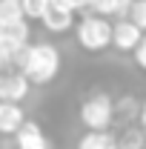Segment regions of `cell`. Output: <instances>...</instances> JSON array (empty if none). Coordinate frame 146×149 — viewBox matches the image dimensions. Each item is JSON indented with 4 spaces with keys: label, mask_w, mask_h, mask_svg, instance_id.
I'll return each instance as SVG.
<instances>
[{
    "label": "cell",
    "mask_w": 146,
    "mask_h": 149,
    "mask_svg": "<svg viewBox=\"0 0 146 149\" xmlns=\"http://www.w3.org/2000/svg\"><path fill=\"white\" fill-rule=\"evenodd\" d=\"M15 63L23 69L26 80H29V83H37V86L52 83L57 77V72H60V55H57V49L52 43L26 46V49L15 57Z\"/></svg>",
    "instance_id": "obj_1"
},
{
    "label": "cell",
    "mask_w": 146,
    "mask_h": 149,
    "mask_svg": "<svg viewBox=\"0 0 146 149\" xmlns=\"http://www.w3.org/2000/svg\"><path fill=\"white\" fill-rule=\"evenodd\" d=\"M77 43L86 52H103L106 46H112V23L97 15H86L77 23Z\"/></svg>",
    "instance_id": "obj_3"
},
{
    "label": "cell",
    "mask_w": 146,
    "mask_h": 149,
    "mask_svg": "<svg viewBox=\"0 0 146 149\" xmlns=\"http://www.w3.org/2000/svg\"><path fill=\"white\" fill-rule=\"evenodd\" d=\"M115 120V100L106 92H95L80 103V123L89 132H106Z\"/></svg>",
    "instance_id": "obj_2"
},
{
    "label": "cell",
    "mask_w": 146,
    "mask_h": 149,
    "mask_svg": "<svg viewBox=\"0 0 146 149\" xmlns=\"http://www.w3.org/2000/svg\"><path fill=\"white\" fill-rule=\"evenodd\" d=\"M23 17L20 0H0V23H12V20Z\"/></svg>",
    "instance_id": "obj_13"
},
{
    "label": "cell",
    "mask_w": 146,
    "mask_h": 149,
    "mask_svg": "<svg viewBox=\"0 0 146 149\" xmlns=\"http://www.w3.org/2000/svg\"><path fill=\"white\" fill-rule=\"evenodd\" d=\"M77 149H117V138L112 132H86L77 141Z\"/></svg>",
    "instance_id": "obj_11"
},
{
    "label": "cell",
    "mask_w": 146,
    "mask_h": 149,
    "mask_svg": "<svg viewBox=\"0 0 146 149\" xmlns=\"http://www.w3.org/2000/svg\"><path fill=\"white\" fill-rule=\"evenodd\" d=\"M140 37H143V32L126 17L117 20V23L112 26V46H115L117 52H135L138 43H140Z\"/></svg>",
    "instance_id": "obj_6"
},
{
    "label": "cell",
    "mask_w": 146,
    "mask_h": 149,
    "mask_svg": "<svg viewBox=\"0 0 146 149\" xmlns=\"http://www.w3.org/2000/svg\"><path fill=\"white\" fill-rule=\"evenodd\" d=\"M46 6H49V0H20L23 17H32V20H40V17H43Z\"/></svg>",
    "instance_id": "obj_15"
},
{
    "label": "cell",
    "mask_w": 146,
    "mask_h": 149,
    "mask_svg": "<svg viewBox=\"0 0 146 149\" xmlns=\"http://www.w3.org/2000/svg\"><path fill=\"white\" fill-rule=\"evenodd\" d=\"M69 6L74 9V15H77V12L89 15V6H92V0H69Z\"/></svg>",
    "instance_id": "obj_18"
},
{
    "label": "cell",
    "mask_w": 146,
    "mask_h": 149,
    "mask_svg": "<svg viewBox=\"0 0 146 149\" xmlns=\"http://www.w3.org/2000/svg\"><path fill=\"white\" fill-rule=\"evenodd\" d=\"M0 46L15 52V57L29 46V23H26V17L12 20V23H0Z\"/></svg>",
    "instance_id": "obj_5"
},
{
    "label": "cell",
    "mask_w": 146,
    "mask_h": 149,
    "mask_svg": "<svg viewBox=\"0 0 146 149\" xmlns=\"http://www.w3.org/2000/svg\"><path fill=\"white\" fill-rule=\"evenodd\" d=\"M140 126H143V135H146V100H143V106H140Z\"/></svg>",
    "instance_id": "obj_19"
},
{
    "label": "cell",
    "mask_w": 146,
    "mask_h": 149,
    "mask_svg": "<svg viewBox=\"0 0 146 149\" xmlns=\"http://www.w3.org/2000/svg\"><path fill=\"white\" fill-rule=\"evenodd\" d=\"M40 23H43L49 32H55V35L69 32L74 26V9L69 6V0H49V6H46Z\"/></svg>",
    "instance_id": "obj_4"
},
{
    "label": "cell",
    "mask_w": 146,
    "mask_h": 149,
    "mask_svg": "<svg viewBox=\"0 0 146 149\" xmlns=\"http://www.w3.org/2000/svg\"><path fill=\"white\" fill-rule=\"evenodd\" d=\"M135 60H138V66L146 72V35L140 37V43H138V49H135Z\"/></svg>",
    "instance_id": "obj_16"
},
{
    "label": "cell",
    "mask_w": 146,
    "mask_h": 149,
    "mask_svg": "<svg viewBox=\"0 0 146 149\" xmlns=\"http://www.w3.org/2000/svg\"><path fill=\"white\" fill-rule=\"evenodd\" d=\"M132 0H92L89 15H97V17H126Z\"/></svg>",
    "instance_id": "obj_9"
},
{
    "label": "cell",
    "mask_w": 146,
    "mask_h": 149,
    "mask_svg": "<svg viewBox=\"0 0 146 149\" xmlns=\"http://www.w3.org/2000/svg\"><path fill=\"white\" fill-rule=\"evenodd\" d=\"M15 63V52H9L6 46H0V69L3 66H12Z\"/></svg>",
    "instance_id": "obj_17"
},
{
    "label": "cell",
    "mask_w": 146,
    "mask_h": 149,
    "mask_svg": "<svg viewBox=\"0 0 146 149\" xmlns=\"http://www.w3.org/2000/svg\"><path fill=\"white\" fill-rule=\"evenodd\" d=\"M15 135H17V146L20 149H52L35 120H23V126H20Z\"/></svg>",
    "instance_id": "obj_8"
},
{
    "label": "cell",
    "mask_w": 146,
    "mask_h": 149,
    "mask_svg": "<svg viewBox=\"0 0 146 149\" xmlns=\"http://www.w3.org/2000/svg\"><path fill=\"white\" fill-rule=\"evenodd\" d=\"M23 109L20 103H0V135H15L23 126Z\"/></svg>",
    "instance_id": "obj_10"
},
{
    "label": "cell",
    "mask_w": 146,
    "mask_h": 149,
    "mask_svg": "<svg viewBox=\"0 0 146 149\" xmlns=\"http://www.w3.org/2000/svg\"><path fill=\"white\" fill-rule=\"evenodd\" d=\"M29 80L23 72L15 74H0V103H20L29 95Z\"/></svg>",
    "instance_id": "obj_7"
},
{
    "label": "cell",
    "mask_w": 146,
    "mask_h": 149,
    "mask_svg": "<svg viewBox=\"0 0 146 149\" xmlns=\"http://www.w3.org/2000/svg\"><path fill=\"white\" fill-rule=\"evenodd\" d=\"M126 20H132V23H135L140 32H146V0H132Z\"/></svg>",
    "instance_id": "obj_14"
},
{
    "label": "cell",
    "mask_w": 146,
    "mask_h": 149,
    "mask_svg": "<svg viewBox=\"0 0 146 149\" xmlns=\"http://www.w3.org/2000/svg\"><path fill=\"white\" fill-rule=\"evenodd\" d=\"M146 135L140 129H126L120 138H117V149H143Z\"/></svg>",
    "instance_id": "obj_12"
}]
</instances>
